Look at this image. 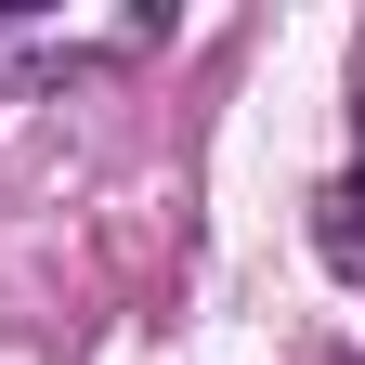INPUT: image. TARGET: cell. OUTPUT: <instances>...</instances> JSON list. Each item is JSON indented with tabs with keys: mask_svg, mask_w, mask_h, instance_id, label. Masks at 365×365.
<instances>
[{
	"mask_svg": "<svg viewBox=\"0 0 365 365\" xmlns=\"http://www.w3.org/2000/svg\"><path fill=\"white\" fill-rule=\"evenodd\" d=\"M157 39H170V14H0V105L39 78H78V66H130Z\"/></svg>",
	"mask_w": 365,
	"mask_h": 365,
	"instance_id": "cell-1",
	"label": "cell"
},
{
	"mask_svg": "<svg viewBox=\"0 0 365 365\" xmlns=\"http://www.w3.org/2000/svg\"><path fill=\"white\" fill-rule=\"evenodd\" d=\"M313 235H327V261L365 287V39H352V170L313 196Z\"/></svg>",
	"mask_w": 365,
	"mask_h": 365,
	"instance_id": "cell-2",
	"label": "cell"
}]
</instances>
